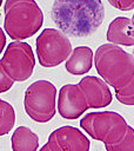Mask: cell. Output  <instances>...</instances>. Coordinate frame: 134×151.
<instances>
[{
  "instance_id": "15",
  "label": "cell",
  "mask_w": 134,
  "mask_h": 151,
  "mask_svg": "<svg viewBox=\"0 0 134 151\" xmlns=\"http://www.w3.org/2000/svg\"><path fill=\"white\" fill-rule=\"evenodd\" d=\"M107 151H134V129L128 125L123 138L116 144L105 145Z\"/></svg>"
},
{
  "instance_id": "3",
  "label": "cell",
  "mask_w": 134,
  "mask_h": 151,
  "mask_svg": "<svg viewBox=\"0 0 134 151\" xmlns=\"http://www.w3.org/2000/svg\"><path fill=\"white\" fill-rule=\"evenodd\" d=\"M4 29L13 40L33 37L43 24V13L35 0H6Z\"/></svg>"
},
{
  "instance_id": "10",
  "label": "cell",
  "mask_w": 134,
  "mask_h": 151,
  "mask_svg": "<svg viewBox=\"0 0 134 151\" xmlns=\"http://www.w3.org/2000/svg\"><path fill=\"white\" fill-rule=\"evenodd\" d=\"M79 87L83 92L89 109H102L112 103V93L108 84L95 76H86L79 81Z\"/></svg>"
},
{
  "instance_id": "8",
  "label": "cell",
  "mask_w": 134,
  "mask_h": 151,
  "mask_svg": "<svg viewBox=\"0 0 134 151\" xmlns=\"http://www.w3.org/2000/svg\"><path fill=\"white\" fill-rule=\"evenodd\" d=\"M51 151H89V139L76 127L65 125L55 129L47 140Z\"/></svg>"
},
{
  "instance_id": "6",
  "label": "cell",
  "mask_w": 134,
  "mask_h": 151,
  "mask_svg": "<svg viewBox=\"0 0 134 151\" xmlns=\"http://www.w3.org/2000/svg\"><path fill=\"white\" fill-rule=\"evenodd\" d=\"M39 64L51 68L66 61L72 53L68 37L56 28H45L35 40Z\"/></svg>"
},
{
  "instance_id": "20",
  "label": "cell",
  "mask_w": 134,
  "mask_h": 151,
  "mask_svg": "<svg viewBox=\"0 0 134 151\" xmlns=\"http://www.w3.org/2000/svg\"><path fill=\"white\" fill-rule=\"evenodd\" d=\"M39 151H51V150H49V147H48V145H47V143H46L45 145L41 146V149H40Z\"/></svg>"
},
{
  "instance_id": "1",
  "label": "cell",
  "mask_w": 134,
  "mask_h": 151,
  "mask_svg": "<svg viewBox=\"0 0 134 151\" xmlns=\"http://www.w3.org/2000/svg\"><path fill=\"white\" fill-rule=\"evenodd\" d=\"M51 17L66 35L85 38L103 22L105 7L101 0H54Z\"/></svg>"
},
{
  "instance_id": "4",
  "label": "cell",
  "mask_w": 134,
  "mask_h": 151,
  "mask_svg": "<svg viewBox=\"0 0 134 151\" xmlns=\"http://www.w3.org/2000/svg\"><path fill=\"white\" fill-rule=\"evenodd\" d=\"M80 126L93 139L105 145L119 143L128 127L126 119L114 111L91 112L80 119Z\"/></svg>"
},
{
  "instance_id": "22",
  "label": "cell",
  "mask_w": 134,
  "mask_h": 151,
  "mask_svg": "<svg viewBox=\"0 0 134 151\" xmlns=\"http://www.w3.org/2000/svg\"><path fill=\"white\" fill-rule=\"evenodd\" d=\"M2 1H4V0H0V7H1V5H2Z\"/></svg>"
},
{
  "instance_id": "9",
  "label": "cell",
  "mask_w": 134,
  "mask_h": 151,
  "mask_svg": "<svg viewBox=\"0 0 134 151\" xmlns=\"http://www.w3.org/2000/svg\"><path fill=\"white\" fill-rule=\"evenodd\" d=\"M86 97L78 84H66L60 88L58 111L65 119H78L88 110Z\"/></svg>"
},
{
  "instance_id": "18",
  "label": "cell",
  "mask_w": 134,
  "mask_h": 151,
  "mask_svg": "<svg viewBox=\"0 0 134 151\" xmlns=\"http://www.w3.org/2000/svg\"><path fill=\"white\" fill-rule=\"evenodd\" d=\"M107 1L114 8L123 11V12L134 9V0H107Z\"/></svg>"
},
{
  "instance_id": "16",
  "label": "cell",
  "mask_w": 134,
  "mask_h": 151,
  "mask_svg": "<svg viewBox=\"0 0 134 151\" xmlns=\"http://www.w3.org/2000/svg\"><path fill=\"white\" fill-rule=\"evenodd\" d=\"M115 97L119 103L128 106L134 105V78L122 88L115 90Z\"/></svg>"
},
{
  "instance_id": "5",
  "label": "cell",
  "mask_w": 134,
  "mask_h": 151,
  "mask_svg": "<svg viewBox=\"0 0 134 151\" xmlns=\"http://www.w3.org/2000/svg\"><path fill=\"white\" fill-rule=\"evenodd\" d=\"M55 101L56 87L48 80H36L25 91V111L36 123H47L55 116Z\"/></svg>"
},
{
  "instance_id": "13",
  "label": "cell",
  "mask_w": 134,
  "mask_h": 151,
  "mask_svg": "<svg viewBox=\"0 0 134 151\" xmlns=\"http://www.w3.org/2000/svg\"><path fill=\"white\" fill-rule=\"evenodd\" d=\"M13 151H36L39 147V137L27 126H19L11 137Z\"/></svg>"
},
{
  "instance_id": "21",
  "label": "cell",
  "mask_w": 134,
  "mask_h": 151,
  "mask_svg": "<svg viewBox=\"0 0 134 151\" xmlns=\"http://www.w3.org/2000/svg\"><path fill=\"white\" fill-rule=\"evenodd\" d=\"M130 21H132V25H133V27H134V14H133V17H132Z\"/></svg>"
},
{
  "instance_id": "2",
  "label": "cell",
  "mask_w": 134,
  "mask_h": 151,
  "mask_svg": "<svg viewBox=\"0 0 134 151\" xmlns=\"http://www.w3.org/2000/svg\"><path fill=\"white\" fill-rule=\"evenodd\" d=\"M98 74L114 90L122 88L134 78V55L118 45L103 44L94 53Z\"/></svg>"
},
{
  "instance_id": "14",
  "label": "cell",
  "mask_w": 134,
  "mask_h": 151,
  "mask_svg": "<svg viewBox=\"0 0 134 151\" xmlns=\"http://www.w3.org/2000/svg\"><path fill=\"white\" fill-rule=\"evenodd\" d=\"M15 124V111L6 100L0 99V137L8 134Z\"/></svg>"
},
{
  "instance_id": "17",
  "label": "cell",
  "mask_w": 134,
  "mask_h": 151,
  "mask_svg": "<svg viewBox=\"0 0 134 151\" xmlns=\"http://www.w3.org/2000/svg\"><path fill=\"white\" fill-rule=\"evenodd\" d=\"M14 80L8 76V73L5 71L4 66L0 63V93L7 92L13 86Z\"/></svg>"
},
{
  "instance_id": "11",
  "label": "cell",
  "mask_w": 134,
  "mask_h": 151,
  "mask_svg": "<svg viewBox=\"0 0 134 151\" xmlns=\"http://www.w3.org/2000/svg\"><path fill=\"white\" fill-rule=\"evenodd\" d=\"M134 27L132 25L130 19L126 17H118L107 28V41L118 46H134V37H133Z\"/></svg>"
},
{
  "instance_id": "23",
  "label": "cell",
  "mask_w": 134,
  "mask_h": 151,
  "mask_svg": "<svg viewBox=\"0 0 134 151\" xmlns=\"http://www.w3.org/2000/svg\"><path fill=\"white\" fill-rule=\"evenodd\" d=\"M133 37H134V31H133ZM133 54H134V48H133Z\"/></svg>"
},
{
  "instance_id": "19",
  "label": "cell",
  "mask_w": 134,
  "mask_h": 151,
  "mask_svg": "<svg viewBox=\"0 0 134 151\" xmlns=\"http://www.w3.org/2000/svg\"><path fill=\"white\" fill-rule=\"evenodd\" d=\"M5 46H6V34H5L4 29L0 27V54L2 53Z\"/></svg>"
},
{
  "instance_id": "12",
  "label": "cell",
  "mask_w": 134,
  "mask_h": 151,
  "mask_svg": "<svg viewBox=\"0 0 134 151\" xmlns=\"http://www.w3.org/2000/svg\"><path fill=\"white\" fill-rule=\"evenodd\" d=\"M94 64V53L88 46H78L72 50V53L65 63L67 72L74 76H82L89 72Z\"/></svg>"
},
{
  "instance_id": "7",
  "label": "cell",
  "mask_w": 134,
  "mask_h": 151,
  "mask_svg": "<svg viewBox=\"0 0 134 151\" xmlns=\"http://www.w3.org/2000/svg\"><path fill=\"white\" fill-rule=\"evenodd\" d=\"M0 63L14 81H25L33 74L35 57L29 44L15 40L8 44Z\"/></svg>"
}]
</instances>
